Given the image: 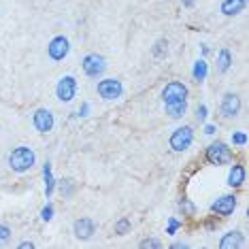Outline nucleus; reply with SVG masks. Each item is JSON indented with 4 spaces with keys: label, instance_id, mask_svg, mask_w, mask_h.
Masks as SVG:
<instances>
[{
    "label": "nucleus",
    "instance_id": "f257e3e1",
    "mask_svg": "<svg viewBox=\"0 0 249 249\" xmlns=\"http://www.w3.org/2000/svg\"><path fill=\"white\" fill-rule=\"evenodd\" d=\"M35 162H36L35 149H30V147H26V145L15 147L9 154V166H11V171H15V173L30 171V168L35 166Z\"/></svg>",
    "mask_w": 249,
    "mask_h": 249
},
{
    "label": "nucleus",
    "instance_id": "f03ea898",
    "mask_svg": "<svg viewBox=\"0 0 249 249\" xmlns=\"http://www.w3.org/2000/svg\"><path fill=\"white\" fill-rule=\"evenodd\" d=\"M205 156H207V162L209 164H213V166H222V164H228L232 162V149L226 143H211L207 147V151H205Z\"/></svg>",
    "mask_w": 249,
    "mask_h": 249
},
{
    "label": "nucleus",
    "instance_id": "7ed1b4c3",
    "mask_svg": "<svg viewBox=\"0 0 249 249\" xmlns=\"http://www.w3.org/2000/svg\"><path fill=\"white\" fill-rule=\"evenodd\" d=\"M192 141H194V130L190 126H183V128H177L171 134V141H168V143H171L173 151H185L192 145Z\"/></svg>",
    "mask_w": 249,
    "mask_h": 249
},
{
    "label": "nucleus",
    "instance_id": "20e7f679",
    "mask_svg": "<svg viewBox=\"0 0 249 249\" xmlns=\"http://www.w3.org/2000/svg\"><path fill=\"white\" fill-rule=\"evenodd\" d=\"M81 66H83V72H86L88 77L98 79L107 71V60L103 58V55H98V53H88L86 58H83Z\"/></svg>",
    "mask_w": 249,
    "mask_h": 249
},
{
    "label": "nucleus",
    "instance_id": "39448f33",
    "mask_svg": "<svg viewBox=\"0 0 249 249\" xmlns=\"http://www.w3.org/2000/svg\"><path fill=\"white\" fill-rule=\"evenodd\" d=\"M96 92L103 100H115L124 94V86L117 79H103V81L96 86Z\"/></svg>",
    "mask_w": 249,
    "mask_h": 249
},
{
    "label": "nucleus",
    "instance_id": "423d86ee",
    "mask_svg": "<svg viewBox=\"0 0 249 249\" xmlns=\"http://www.w3.org/2000/svg\"><path fill=\"white\" fill-rule=\"evenodd\" d=\"M162 100H164V105L188 100V88H185L181 81H171V83H166V88L162 89Z\"/></svg>",
    "mask_w": 249,
    "mask_h": 249
},
{
    "label": "nucleus",
    "instance_id": "0eeeda50",
    "mask_svg": "<svg viewBox=\"0 0 249 249\" xmlns=\"http://www.w3.org/2000/svg\"><path fill=\"white\" fill-rule=\"evenodd\" d=\"M75 94H77V79L71 77V75L62 77L58 81V86H55V96H58V100L60 103H71V100L75 98Z\"/></svg>",
    "mask_w": 249,
    "mask_h": 249
},
{
    "label": "nucleus",
    "instance_id": "6e6552de",
    "mask_svg": "<svg viewBox=\"0 0 249 249\" xmlns=\"http://www.w3.org/2000/svg\"><path fill=\"white\" fill-rule=\"evenodd\" d=\"M69 52H71V43H69V38L66 36H55L47 45V53H49V58H52L53 62L64 60L66 55H69Z\"/></svg>",
    "mask_w": 249,
    "mask_h": 249
},
{
    "label": "nucleus",
    "instance_id": "1a4fd4ad",
    "mask_svg": "<svg viewBox=\"0 0 249 249\" xmlns=\"http://www.w3.org/2000/svg\"><path fill=\"white\" fill-rule=\"evenodd\" d=\"M239 111H241V98L236 94H224V98H222V105H219V113L226 117V120H230V117H236L239 115Z\"/></svg>",
    "mask_w": 249,
    "mask_h": 249
},
{
    "label": "nucleus",
    "instance_id": "9d476101",
    "mask_svg": "<svg viewBox=\"0 0 249 249\" xmlns=\"http://www.w3.org/2000/svg\"><path fill=\"white\" fill-rule=\"evenodd\" d=\"M32 124H35V128L38 130L41 134H47V132H52V128H53V113L49 111V109H38L35 111V115H32Z\"/></svg>",
    "mask_w": 249,
    "mask_h": 249
},
{
    "label": "nucleus",
    "instance_id": "9b49d317",
    "mask_svg": "<svg viewBox=\"0 0 249 249\" xmlns=\"http://www.w3.org/2000/svg\"><path fill=\"white\" fill-rule=\"evenodd\" d=\"M234 209H236V198L234 196H222V198H217V200L211 205V211L217 213V215H222V217H228V215H232V213H234Z\"/></svg>",
    "mask_w": 249,
    "mask_h": 249
},
{
    "label": "nucleus",
    "instance_id": "f8f14e48",
    "mask_svg": "<svg viewBox=\"0 0 249 249\" xmlns=\"http://www.w3.org/2000/svg\"><path fill=\"white\" fill-rule=\"evenodd\" d=\"M72 230H75V236L79 241H88V239H92V234L96 230V224L89 217H81V219H77L75 222Z\"/></svg>",
    "mask_w": 249,
    "mask_h": 249
},
{
    "label": "nucleus",
    "instance_id": "ddd939ff",
    "mask_svg": "<svg viewBox=\"0 0 249 249\" xmlns=\"http://www.w3.org/2000/svg\"><path fill=\"white\" fill-rule=\"evenodd\" d=\"M245 183V166L243 164H234L228 173V185L230 188H241Z\"/></svg>",
    "mask_w": 249,
    "mask_h": 249
},
{
    "label": "nucleus",
    "instance_id": "4468645a",
    "mask_svg": "<svg viewBox=\"0 0 249 249\" xmlns=\"http://www.w3.org/2000/svg\"><path fill=\"white\" fill-rule=\"evenodd\" d=\"M243 236L241 232H228V234L222 236V241H219V249H234V247H243Z\"/></svg>",
    "mask_w": 249,
    "mask_h": 249
},
{
    "label": "nucleus",
    "instance_id": "2eb2a0df",
    "mask_svg": "<svg viewBox=\"0 0 249 249\" xmlns=\"http://www.w3.org/2000/svg\"><path fill=\"white\" fill-rule=\"evenodd\" d=\"M245 0H224L222 2V13L232 18V15H239L243 13V9H245Z\"/></svg>",
    "mask_w": 249,
    "mask_h": 249
},
{
    "label": "nucleus",
    "instance_id": "dca6fc26",
    "mask_svg": "<svg viewBox=\"0 0 249 249\" xmlns=\"http://www.w3.org/2000/svg\"><path fill=\"white\" fill-rule=\"evenodd\" d=\"M209 75V64H207V60L205 58H200V60H196L194 62V69H192V77H194V81L196 83H202L207 79Z\"/></svg>",
    "mask_w": 249,
    "mask_h": 249
},
{
    "label": "nucleus",
    "instance_id": "f3484780",
    "mask_svg": "<svg viewBox=\"0 0 249 249\" xmlns=\"http://www.w3.org/2000/svg\"><path fill=\"white\" fill-rule=\"evenodd\" d=\"M43 181H45V196L49 198L53 194V190H55V179L52 175V164L49 162L43 164Z\"/></svg>",
    "mask_w": 249,
    "mask_h": 249
},
{
    "label": "nucleus",
    "instance_id": "a211bd4d",
    "mask_svg": "<svg viewBox=\"0 0 249 249\" xmlns=\"http://www.w3.org/2000/svg\"><path fill=\"white\" fill-rule=\"evenodd\" d=\"M164 109H166V115H171L173 120H179V117H183V115H185V111H188V100L164 105Z\"/></svg>",
    "mask_w": 249,
    "mask_h": 249
},
{
    "label": "nucleus",
    "instance_id": "6ab92c4d",
    "mask_svg": "<svg viewBox=\"0 0 249 249\" xmlns=\"http://www.w3.org/2000/svg\"><path fill=\"white\" fill-rule=\"evenodd\" d=\"M232 66V55L228 49H219L217 53V72H228Z\"/></svg>",
    "mask_w": 249,
    "mask_h": 249
},
{
    "label": "nucleus",
    "instance_id": "aec40b11",
    "mask_svg": "<svg viewBox=\"0 0 249 249\" xmlns=\"http://www.w3.org/2000/svg\"><path fill=\"white\" fill-rule=\"evenodd\" d=\"M72 192H75V181L72 179H62L60 181V194L64 198H71Z\"/></svg>",
    "mask_w": 249,
    "mask_h": 249
},
{
    "label": "nucleus",
    "instance_id": "412c9836",
    "mask_svg": "<svg viewBox=\"0 0 249 249\" xmlns=\"http://www.w3.org/2000/svg\"><path fill=\"white\" fill-rule=\"evenodd\" d=\"M130 226H132V222H130L128 217H122L120 222L115 224V234H120V236H124L126 234V232L130 230Z\"/></svg>",
    "mask_w": 249,
    "mask_h": 249
},
{
    "label": "nucleus",
    "instance_id": "4be33fe9",
    "mask_svg": "<svg viewBox=\"0 0 249 249\" xmlns=\"http://www.w3.org/2000/svg\"><path fill=\"white\" fill-rule=\"evenodd\" d=\"M11 239V228L4 224H0V245H4V243H9Z\"/></svg>",
    "mask_w": 249,
    "mask_h": 249
},
{
    "label": "nucleus",
    "instance_id": "5701e85b",
    "mask_svg": "<svg viewBox=\"0 0 249 249\" xmlns=\"http://www.w3.org/2000/svg\"><path fill=\"white\" fill-rule=\"evenodd\" d=\"M179 209H181V211H183L185 215H194V213H196V207L192 205L190 200H181V202H179Z\"/></svg>",
    "mask_w": 249,
    "mask_h": 249
},
{
    "label": "nucleus",
    "instance_id": "b1692460",
    "mask_svg": "<svg viewBox=\"0 0 249 249\" xmlns=\"http://www.w3.org/2000/svg\"><path fill=\"white\" fill-rule=\"evenodd\" d=\"M141 247H143V249H160L162 247V243L160 241H158V239H145L143 243H141Z\"/></svg>",
    "mask_w": 249,
    "mask_h": 249
},
{
    "label": "nucleus",
    "instance_id": "393cba45",
    "mask_svg": "<svg viewBox=\"0 0 249 249\" xmlns=\"http://www.w3.org/2000/svg\"><path fill=\"white\" fill-rule=\"evenodd\" d=\"M232 143L234 145H245L247 143V134H243V132H232Z\"/></svg>",
    "mask_w": 249,
    "mask_h": 249
},
{
    "label": "nucleus",
    "instance_id": "a878e982",
    "mask_svg": "<svg viewBox=\"0 0 249 249\" xmlns=\"http://www.w3.org/2000/svg\"><path fill=\"white\" fill-rule=\"evenodd\" d=\"M207 105H198V109H196V117H198V122H207Z\"/></svg>",
    "mask_w": 249,
    "mask_h": 249
},
{
    "label": "nucleus",
    "instance_id": "bb28decb",
    "mask_svg": "<svg viewBox=\"0 0 249 249\" xmlns=\"http://www.w3.org/2000/svg\"><path fill=\"white\" fill-rule=\"evenodd\" d=\"M41 217L45 219V222H49V219L53 217V207H52V205H47V207H45L43 211H41Z\"/></svg>",
    "mask_w": 249,
    "mask_h": 249
},
{
    "label": "nucleus",
    "instance_id": "cd10ccee",
    "mask_svg": "<svg viewBox=\"0 0 249 249\" xmlns=\"http://www.w3.org/2000/svg\"><path fill=\"white\" fill-rule=\"evenodd\" d=\"M179 226H181V222H177V219H171V222H168V230H166V234H175Z\"/></svg>",
    "mask_w": 249,
    "mask_h": 249
},
{
    "label": "nucleus",
    "instance_id": "c85d7f7f",
    "mask_svg": "<svg viewBox=\"0 0 249 249\" xmlns=\"http://www.w3.org/2000/svg\"><path fill=\"white\" fill-rule=\"evenodd\" d=\"M164 47H168V45H166V41H158L156 49H154V55H158V58H160V55L164 53Z\"/></svg>",
    "mask_w": 249,
    "mask_h": 249
},
{
    "label": "nucleus",
    "instance_id": "c756f323",
    "mask_svg": "<svg viewBox=\"0 0 249 249\" xmlns=\"http://www.w3.org/2000/svg\"><path fill=\"white\" fill-rule=\"evenodd\" d=\"M19 247H21V249H32V247H35V243H32V241H24Z\"/></svg>",
    "mask_w": 249,
    "mask_h": 249
},
{
    "label": "nucleus",
    "instance_id": "7c9ffc66",
    "mask_svg": "<svg viewBox=\"0 0 249 249\" xmlns=\"http://www.w3.org/2000/svg\"><path fill=\"white\" fill-rule=\"evenodd\" d=\"M205 134H209V137H211V134H215V126H211V124H209V126H205Z\"/></svg>",
    "mask_w": 249,
    "mask_h": 249
},
{
    "label": "nucleus",
    "instance_id": "2f4dec72",
    "mask_svg": "<svg viewBox=\"0 0 249 249\" xmlns=\"http://www.w3.org/2000/svg\"><path fill=\"white\" fill-rule=\"evenodd\" d=\"M194 2H196V0H181V4H183V7H194Z\"/></svg>",
    "mask_w": 249,
    "mask_h": 249
},
{
    "label": "nucleus",
    "instance_id": "473e14b6",
    "mask_svg": "<svg viewBox=\"0 0 249 249\" xmlns=\"http://www.w3.org/2000/svg\"><path fill=\"white\" fill-rule=\"evenodd\" d=\"M88 111H89V107H88V105H83V107H81V109H79V115H86V113H88Z\"/></svg>",
    "mask_w": 249,
    "mask_h": 249
},
{
    "label": "nucleus",
    "instance_id": "72a5a7b5",
    "mask_svg": "<svg viewBox=\"0 0 249 249\" xmlns=\"http://www.w3.org/2000/svg\"><path fill=\"white\" fill-rule=\"evenodd\" d=\"M173 247H175V249H183V247H188V245H185V243H175Z\"/></svg>",
    "mask_w": 249,
    "mask_h": 249
}]
</instances>
